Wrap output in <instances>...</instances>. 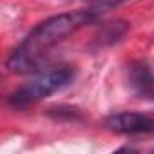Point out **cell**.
Wrapping results in <instances>:
<instances>
[{
    "label": "cell",
    "mask_w": 154,
    "mask_h": 154,
    "mask_svg": "<svg viewBox=\"0 0 154 154\" xmlns=\"http://www.w3.org/2000/svg\"><path fill=\"white\" fill-rule=\"evenodd\" d=\"M125 2H129V0H93L89 8L94 9L98 15H102V13L112 9V8H118V6H122V4H125Z\"/></svg>",
    "instance_id": "cell-7"
},
{
    "label": "cell",
    "mask_w": 154,
    "mask_h": 154,
    "mask_svg": "<svg viewBox=\"0 0 154 154\" xmlns=\"http://www.w3.org/2000/svg\"><path fill=\"white\" fill-rule=\"evenodd\" d=\"M105 129L125 136H152L154 138V118L141 112H114L103 120Z\"/></svg>",
    "instance_id": "cell-3"
},
{
    "label": "cell",
    "mask_w": 154,
    "mask_h": 154,
    "mask_svg": "<svg viewBox=\"0 0 154 154\" xmlns=\"http://www.w3.org/2000/svg\"><path fill=\"white\" fill-rule=\"evenodd\" d=\"M127 78L138 96L154 102V72L149 67V63L132 62L127 67Z\"/></svg>",
    "instance_id": "cell-4"
},
{
    "label": "cell",
    "mask_w": 154,
    "mask_h": 154,
    "mask_svg": "<svg viewBox=\"0 0 154 154\" xmlns=\"http://www.w3.org/2000/svg\"><path fill=\"white\" fill-rule=\"evenodd\" d=\"M74 76H76V71L71 65H58L47 71H40L29 82H26L24 85H20L17 91L9 94L8 103L13 109L31 107L36 102L69 87L74 82Z\"/></svg>",
    "instance_id": "cell-2"
},
{
    "label": "cell",
    "mask_w": 154,
    "mask_h": 154,
    "mask_svg": "<svg viewBox=\"0 0 154 154\" xmlns=\"http://www.w3.org/2000/svg\"><path fill=\"white\" fill-rule=\"evenodd\" d=\"M127 29H129V26H127L125 22H111V24H109V26H105V27H103V31H102V36H100L102 45L118 42V40L127 33Z\"/></svg>",
    "instance_id": "cell-6"
},
{
    "label": "cell",
    "mask_w": 154,
    "mask_h": 154,
    "mask_svg": "<svg viewBox=\"0 0 154 154\" xmlns=\"http://www.w3.org/2000/svg\"><path fill=\"white\" fill-rule=\"evenodd\" d=\"M47 114L54 120L60 122H80L82 120V112L80 109L71 107V105H56V107H49Z\"/></svg>",
    "instance_id": "cell-5"
},
{
    "label": "cell",
    "mask_w": 154,
    "mask_h": 154,
    "mask_svg": "<svg viewBox=\"0 0 154 154\" xmlns=\"http://www.w3.org/2000/svg\"><path fill=\"white\" fill-rule=\"evenodd\" d=\"M98 17L100 15L94 9L85 8L45 18L36 27H33L29 35L9 53L6 60L8 71L15 74L38 72L56 45H60L65 38L80 31L87 24L94 22Z\"/></svg>",
    "instance_id": "cell-1"
}]
</instances>
